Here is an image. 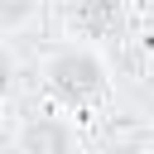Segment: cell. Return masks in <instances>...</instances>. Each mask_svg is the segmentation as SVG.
<instances>
[{
  "instance_id": "1",
  "label": "cell",
  "mask_w": 154,
  "mask_h": 154,
  "mask_svg": "<svg viewBox=\"0 0 154 154\" xmlns=\"http://www.w3.org/2000/svg\"><path fill=\"white\" fill-rule=\"evenodd\" d=\"M43 91H48V101H53L58 111H67V116L96 111V106L111 96V63H106V48L82 43V38L58 43V48L43 58Z\"/></svg>"
},
{
  "instance_id": "2",
  "label": "cell",
  "mask_w": 154,
  "mask_h": 154,
  "mask_svg": "<svg viewBox=\"0 0 154 154\" xmlns=\"http://www.w3.org/2000/svg\"><path fill=\"white\" fill-rule=\"evenodd\" d=\"M14 154H82L77 116L48 106L38 116H24L14 125Z\"/></svg>"
},
{
  "instance_id": "3",
  "label": "cell",
  "mask_w": 154,
  "mask_h": 154,
  "mask_svg": "<svg viewBox=\"0 0 154 154\" xmlns=\"http://www.w3.org/2000/svg\"><path fill=\"white\" fill-rule=\"evenodd\" d=\"M67 24H72V38L106 48L125 24V0H72L67 5Z\"/></svg>"
},
{
  "instance_id": "4",
  "label": "cell",
  "mask_w": 154,
  "mask_h": 154,
  "mask_svg": "<svg viewBox=\"0 0 154 154\" xmlns=\"http://www.w3.org/2000/svg\"><path fill=\"white\" fill-rule=\"evenodd\" d=\"M38 10H43V0H0V34L24 29V24H29Z\"/></svg>"
},
{
  "instance_id": "5",
  "label": "cell",
  "mask_w": 154,
  "mask_h": 154,
  "mask_svg": "<svg viewBox=\"0 0 154 154\" xmlns=\"http://www.w3.org/2000/svg\"><path fill=\"white\" fill-rule=\"evenodd\" d=\"M10 82H14V58H10V48H5V38H0V96L10 91Z\"/></svg>"
}]
</instances>
